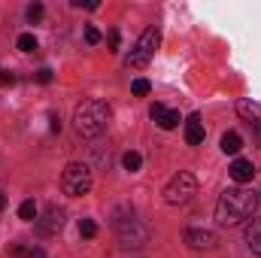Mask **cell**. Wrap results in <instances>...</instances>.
<instances>
[{"instance_id": "20", "label": "cell", "mask_w": 261, "mask_h": 258, "mask_svg": "<svg viewBox=\"0 0 261 258\" xmlns=\"http://www.w3.org/2000/svg\"><path fill=\"white\" fill-rule=\"evenodd\" d=\"M149 79H134V85H130V91L137 94V97H143V94H149Z\"/></svg>"}, {"instance_id": "2", "label": "cell", "mask_w": 261, "mask_h": 258, "mask_svg": "<svg viewBox=\"0 0 261 258\" xmlns=\"http://www.w3.org/2000/svg\"><path fill=\"white\" fill-rule=\"evenodd\" d=\"M107 125H110V107L97 97L82 100L73 113V128L79 137H97L107 131Z\"/></svg>"}, {"instance_id": "28", "label": "cell", "mask_w": 261, "mask_h": 258, "mask_svg": "<svg viewBox=\"0 0 261 258\" xmlns=\"http://www.w3.org/2000/svg\"><path fill=\"white\" fill-rule=\"evenodd\" d=\"M3 207H6V197H3V194H0V210H3Z\"/></svg>"}, {"instance_id": "7", "label": "cell", "mask_w": 261, "mask_h": 258, "mask_svg": "<svg viewBox=\"0 0 261 258\" xmlns=\"http://www.w3.org/2000/svg\"><path fill=\"white\" fill-rule=\"evenodd\" d=\"M61 228H64V210L55 207V203H49L46 213L37 219V234H40V237H55Z\"/></svg>"}, {"instance_id": "9", "label": "cell", "mask_w": 261, "mask_h": 258, "mask_svg": "<svg viewBox=\"0 0 261 258\" xmlns=\"http://www.w3.org/2000/svg\"><path fill=\"white\" fill-rule=\"evenodd\" d=\"M186 243L192 249H213L216 246V234L213 231H203V228H186Z\"/></svg>"}, {"instance_id": "14", "label": "cell", "mask_w": 261, "mask_h": 258, "mask_svg": "<svg viewBox=\"0 0 261 258\" xmlns=\"http://www.w3.org/2000/svg\"><path fill=\"white\" fill-rule=\"evenodd\" d=\"M240 149H243V137H240L237 131H228V134L222 137V152H225V155H237Z\"/></svg>"}, {"instance_id": "13", "label": "cell", "mask_w": 261, "mask_h": 258, "mask_svg": "<svg viewBox=\"0 0 261 258\" xmlns=\"http://www.w3.org/2000/svg\"><path fill=\"white\" fill-rule=\"evenodd\" d=\"M246 243H249V249L261 255V219H252L249 222V228H246Z\"/></svg>"}, {"instance_id": "5", "label": "cell", "mask_w": 261, "mask_h": 258, "mask_svg": "<svg viewBox=\"0 0 261 258\" xmlns=\"http://www.w3.org/2000/svg\"><path fill=\"white\" fill-rule=\"evenodd\" d=\"M195 194H197V179L189 170H179V173L164 186V200H167L170 207H182V203H189Z\"/></svg>"}, {"instance_id": "22", "label": "cell", "mask_w": 261, "mask_h": 258, "mask_svg": "<svg viewBox=\"0 0 261 258\" xmlns=\"http://www.w3.org/2000/svg\"><path fill=\"white\" fill-rule=\"evenodd\" d=\"M85 40H88V43H91V46H97V43H100V31H97V28H91V24H88V28H85Z\"/></svg>"}, {"instance_id": "6", "label": "cell", "mask_w": 261, "mask_h": 258, "mask_svg": "<svg viewBox=\"0 0 261 258\" xmlns=\"http://www.w3.org/2000/svg\"><path fill=\"white\" fill-rule=\"evenodd\" d=\"M158 46H161V31H158V28H146V31L140 34L137 46L130 49L128 67H146L149 61H152V55H155Z\"/></svg>"}, {"instance_id": "17", "label": "cell", "mask_w": 261, "mask_h": 258, "mask_svg": "<svg viewBox=\"0 0 261 258\" xmlns=\"http://www.w3.org/2000/svg\"><path fill=\"white\" fill-rule=\"evenodd\" d=\"M18 219L34 222V219H37V203H34V200H24V203L18 207Z\"/></svg>"}, {"instance_id": "3", "label": "cell", "mask_w": 261, "mask_h": 258, "mask_svg": "<svg viewBox=\"0 0 261 258\" xmlns=\"http://www.w3.org/2000/svg\"><path fill=\"white\" fill-rule=\"evenodd\" d=\"M116 234H119V240H122L125 249H140V246L149 243V228L134 213H128V216L116 213Z\"/></svg>"}, {"instance_id": "26", "label": "cell", "mask_w": 261, "mask_h": 258, "mask_svg": "<svg viewBox=\"0 0 261 258\" xmlns=\"http://www.w3.org/2000/svg\"><path fill=\"white\" fill-rule=\"evenodd\" d=\"M12 82H15L12 73H0V85H12Z\"/></svg>"}, {"instance_id": "21", "label": "cell", "mask_w": 261, "mask_h": 258, "mask_svg": "<svg viewBox=\"0 0 261 258\" xmlns=\"http://www.w3.org/2000/svg\"><path fill=\"white\" fill-rule=\"evenodd\" d=\"M28 18H31V21H40V18H43V3H31V6H28Z\"/></svg>"}, {"instance_id": "10", "label": "cell", "mask_w": 261, "mask_h": 258, "mask_svg": "<svg viewBox=\"0 0 261 258\" xmlns=\"http://www.w3.org/2000/svg\"><path fill=\"white\" fill-rule=\"evenodd\" d=\"M228 170H231V179H234V183H240V186L252 183V176H255V164H252V161H246V158H234Z\"/></svg>"}, {"instance_id": "23", "label": "cell", "mask_w": 261, "mask_h": 258, "mask_svg": "<svg viewBox=\"0 0 261 258\" xmlns=\"http://www.w3.org/2000/svg\"><path fill=\"white\" fill-rule=\"evenodd\" d=\"M107 43H110V52H119V31H116V28L110 31V37H107Z\"/></svg>"}, {"instance_id": "15", "label": "cell", "mask_w": 261, "mask_h": 258, "mask_svg": "<svg viewBox=\"0 0 261 258\" xmlns=\"http://www.w3.org/2000/svg\"><path fill=\"white\" fill-rule=\"evenodd\" d=\"M122 167H125L128 173H137V170L143 167V155H140V152H125V155H122Z\"/></svg>"}, {"instance_id": "4", "label": "cell", "mask_w": 261, "mask_h": 258, "mask_svg": "<svg viewBox=\"0 0 261 258\" xmlns=\"http://www.w3.org/2000/svg\"><path fill=\"white\" fill-rule=\"evenodd\" d=\"M91 186H94V179H91V167L88 164L73 161V164L64 167V173H61V189H64V194L82 197V194L91 192Z\"/></svg>"}, {"instance_id": "25", "label": "cell", "mask_w": 261, "mask_h": 258, "mask_svg": "<svg viewBox=\"0 0 261 258\" xmlns=\"http://www.w3.org/2000/svg\"><path fill=\"white\" fill-rule=\"evenodd\" d=\"M37 79H40L43 85H46V82H52V70H40V73H37Z\"/></svg>"}, {"instance_id": "27", "label": "cell", "mask_w": 261, "mask_h": 258, "mask_svg": "<svg viewBox=\"0 0 261 258\" xmlns=\"http://www.w3.org/2000/svg\"><path fill=\"white\" fill-rule=\"evenodd\" d=\"M49 128H52V131H61V119H58V116H52V125H49Z\"/></svg>"}, {"instance_id": "8", "label": "cell", "mask_w": 261, "mask_h": 258, "mask_svg": "<svg viewBox=\"0 0 261 258\" xmlns=\"http://www.w3.org/2000/svg\"><path fill=\"white\" fill-rule=\"evenodd\" d=\"M149 116H152V122H158V128H164V131H173L182 122L179 113H176V110H167L164 104H155V107L149 110Z\"/></svg>"}, {"instance_id": "19", "label": "cell", "mask_w": 261, "mask_h": 258, "mask_svg": "<svg viewBox=\"0 0 261 258\" xmlns=\"http://www.w3.org/2000/svg\"><path fill=\"white\" fill-rule=\"evenodd\" d=\"M18 49H21V52H34V49H37V37H34V34H21V37H18Z\"/></svg>"}, {"instance_id": "1", "label": "cell", "mask_w": 261, "mask_h": 258, "mask_svg": "<svg viewBox=\"0 0 261 258\" xmlns=\"http://www.w3.org/2000/svg\"><path fill=\"white\" fill-rule=\"evenodd\" d=\"M258 207V194L249 192V189H228V192L219 194V203H216V222L222 228H237L243 225L246 219H252Z\"/></svg>"}, {"instance_id": "24", "label": "cell", "mask_w": 261, "mask_h": 258, "mask_svg": "<svg viewBox=\"0 0 261 258\" xmlns=\"http://www.w3.org/2000/svg\"><path fill=\"white\" fill-rule=\"evenodd\" d=\"M73 6H79V9H82V6H85V9H97L100 3H97V0H73Z\"/></svg>"}, {"instance_id": "29", "label": "cell", "mask_w": 261, "mask_h": 258, "mask_svg": "<svg viewBox=\"0 0 261 258\" xmlns=\"http://www.w3.org/2000/svg\"><path fill=\"white\" fill-rule=\"evenodd\" d=\"M258 200H261V197H258Z\"/></svg>"}, {"instance_id": "12", "label": "cell", "mask_w": 261, "mask_h": 258, "mask_svg": "<svg viewBox=\"0 0 261 258\" xmlns=\"http://www.w3.org/2000/svg\"><path fill=\"white\" fill-rule=\"evenodd\" d=\"M237 116L246 122H261V107L252 100H237Z\"/></svg>"}, {"instance_id": "18", "label": "cell", "mask_w": 261, "mask_h": 258, "mask_svg": "<svg viewBox=\"0 0 261 258\" xmlns=\"http://www.w3.org/2000/svg\"><path fill=\"white\" fill-rule=\"evenodd\" d=\"M79 234H82L85 240H91V237L97 234V225H94V219H82V222H79Z\"/></svg>"}, {"instance_id": "16", "label": "cell", "mask_w": 261, "mask_h": 258, "mask_svg": "<svg viewBox=\"0 0 261 258\" xmlns=\"http://www.w3.org/2000/svg\"><path fill=\"white\" fill-rule=\"evenodd\" d=\"M12 255L15 258H46V252L40 249V246H12Z\"/></svg>"}, {"instance_id": "11", "label": "cell", "mask_w": 261, "mask_h": 258, "mask_svg": "<svg viewBox=\"0 0 261 258\" xmlns=\"http://www.w3.org/2000/svg\"><path fill=\"white\" fill-rule=\"evenodd\" d=\"M203 137H206V128H203L200 116L192 113V116L186 119V143H189V146H200V143H203Z\"/></svg>"}]
</instances>
